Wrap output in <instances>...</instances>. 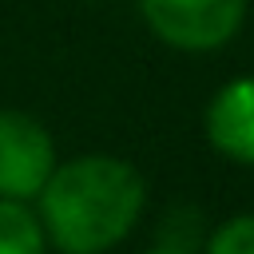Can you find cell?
Returning <instances> with one entry per match:
<instances>
[{
	"mask_svg": "<svg viewBox=\"0 0 254 254\" xmlns=\"http://www.w3.org/2000/svg\"><path fill=\"white\" fill-rule=\"evenodd\" d=\"M143 210V179L111 155H83L48 175L40 187L44 230L64 254L111 250Z\"/></svg>",
	"mask_w": 254,
	"mask_h": 254,
	"instance_id": "cell-1",
	"label": "cell"
},
{
	"mask_svg": "<svg viewBox=\"0 0 254 254\" xmlns=\"http://www.w3.org/2000/svg\"><path fill=\"white\" fill-rule=\"evenodd\" d=\"M143 16L163 44L210 52L238 32L246 0H143Z\"/></svg>",
	"mask_w": 254,
	"mask_h": 254,
	"instance_id": "cell-2",
	"label": "cell"
},
{
	"mask_svg": "<svg viewBox=\"0 0 254 254\" xmlns=\"http://www.w3.org/2000/svg\"><path fill=\"white\" fill-rule=\"evenodd\" d=\"M56 171L52 135L24 111H0V198H32Z\"/></svg>",
	"mask_w": 254,
	"mask_h": 254,
	"instance_id": "cell-3",
	"label": "cell"
},
{
	"mask_svg": "<svg viewBox=\"0 0 254 254\" xmlns=\"http://www.w3.org/2000/svg\"><path fill=\"white\" fill-rule=\"evenodd\" d=\"M206 135L234 163H254V75L230 79L210 99Z\"/></svg>",
	"mask_w": 254,
	"mask_h": 254,
	"instance_id": "cell-4",
	"label": "cell"
},
{
	"mask_svg": "<svg viewBox=\"0 0 254 254\" xmlns=\"http://www.w3.org/2000/svg\"><path fill=\"white\" fill-rule=\"evenodd\" d=\"M0 254H44V226L16 198H0Z\"/></svg>",
	"mask_w": 254,
	"mask_h": 254,
	"instance_id": "cell-5",
	"label": "cell"
},
{
	"mask_svg": "<svg viewBox=\"0 0 254 254\" xmlns=\"http://www.w3.org/2000/svg\"><path fill=\"white\" fill-rule=\"evenodd\" d=\"M206 254H254V214H238L222 230H214Z\"/></svg>",
	"mask_w": 254,
	"mask_h": 254,
	"instance_id": "cell-6",
	"label": "cell"
},
{
	"mask_svg": "<svg viewBox=\"0 0 254 254\" xmlns=\"http://www.w3.org/2000/svg\"><path fill=\"white\" fill-rule=\"evenodd\" d=\"M151 254H187V250H151Z\"/></svg>",
	"mask_w": 254,
	"mask_h": 254,
	"instance_id": "cell-7",
	"label": "cell"
}]
</instances>
